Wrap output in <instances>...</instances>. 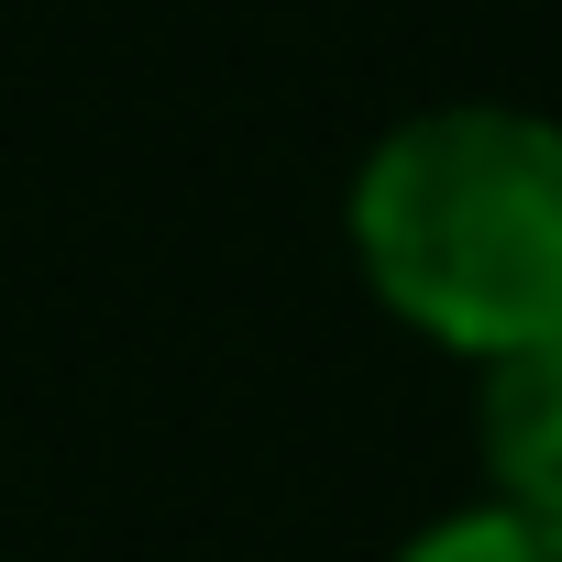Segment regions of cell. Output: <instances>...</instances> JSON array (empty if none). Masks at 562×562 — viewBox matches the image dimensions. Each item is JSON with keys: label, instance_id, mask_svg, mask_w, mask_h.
I'll use <instances>...</instances> for the list:
<instances>
[{"label": "cell", "instance_id": "7a4b0ae2", "mask_svg": "<svg viewBox=\"0 0 562 562\" xmlns=\"http://www.w3.org/2000/svg\"><path fill=\"white\" fill-rule=\"evenodd\" d=\"M474 375H485L474 386V441H485L496 496L562 518V331H540V342H518Z\"/></svg>", "mask_w": 562, "mask_h": 562}, {"label": "cell", "instance_id": "3957f363", "mask_svg": "<svg viewBox=\"0 0 562 562\" xmlns=\"http://www.w3.org/2000/svg\"><path fill=\"white\" fill-rule=\"evenodd\" d=\"M397 562H562V518H540L518 496H474V507L430 518Z\"/></svg>", "mask_w": 562, "mask_h": 562}, {"label": "cell", "instance_id": "6da1fadb", "mask_svg": "<svg viewBox=\"0 0 562 562\" xmlns=\"http://www.w3.org/2000/svg\"><path fill=\"white\" fill-rule=\"evenodd\" d=\"M342 232L397 331L496 364L562 331V122L518 100L408 111L364 144Z\"/></svg>", "mask_w": 562, "mask_h": 562}]
</instances>
